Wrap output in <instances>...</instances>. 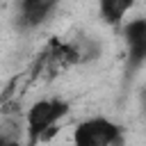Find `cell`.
Listing matches in <instances>:
<instances>
[{"instance_id":"obj_1","label":"cell","mask_w":146,"mask_h":146,"mask_svg":"<svg viewBox=\"0 0 146 146\" xmlns=\"http://www.w3.org/2000/svg\"><path fill=\"white\" fill-rule=\"evenodd\" d=\"M71 103L62 96L39 98L25 110V144L36 146L43 141H50L59 130L62 121L68 116Z\"/></svg>"},{"instance_id":"obj_2","label":"cell","mask_w":146,"mask_h":146,"mask_svg":"<svg viewBox=\"0 0 146 146\" xmlns=\"http://www.w3.org/2000/svg\"><path fill=\"white\" fill-rule=\"evenodd\" d=\"M73 146H121L123 144V128L112 121L110 116H87L75 123L71 132Z\"/></svg>"},{"instance_id":"obj_3","label":"cell","mask_w":146,"mask_h":146,"mask_svg":"<svg viewBox=\"0 0 146 146\" xmlns=\"http://www.w3.org/2000/svg\"><path fill=\"white\" fill-rule=\"evenodd\" d=\"M123 43H125V57H128V71L135 73L146 64V18L137 16L121 25Z\"/></svg>"},{"instance_id":"obj_4","label":"cell","mask_w":146,"mask_h":146,"mask_svg":"<svg viewBox=\"0 0 146 146\" xmlns=\"http://www.w3.org/2000/svg\"><path fill=\"white\" fill-rule=\"evenodd\" d=\"M59 0H21L18 5V25L23 30H36L57 9Z\"/></svg>"},{"instance_id":"obj_5","label":"cell","mask_w":146,"mask_h":146,"mask_svg":"<svg viewBox=\"0 0 146 146\" xmlns=\"http://www.w3.org/2000/svg\"><path fill=\"white\" fill-rule=\"evenodd\" d=\"M96 2L100 21L110 27H121L125 23V16L137 5V0H96Z\"/></svg>"},{"instance_id":"obj_6","label":"cell","mask_w":146,"mask_h":146,"mask_svg":"<svg viewBox=\"0 0 146 146\" xmlns=\"http://www.w3.org/2000/svg\"><path fill=\"white\" fill-rule=\"evenodd\" d=\"M139 105H141V110H144V114H146V84L139 89Z\"/></svg>"}]
</instances>
